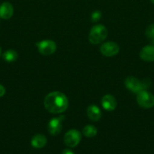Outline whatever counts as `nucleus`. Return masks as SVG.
<instances>
[{
	"label": "nucleus",
	"instance_id": "2eb2a0df",
	"mask_svg": "<svg viewBox=\"0 0 154 154\" xmlns=\"http://www.w3.org/2000/svg\"><path fill=\"white\" fill-rule=\"evenodd\" d=\"M82 133L87 138H93L98 133V129L93 125H86L82 129Z\"/></svg>",
	"mask_w": 154,
	"mask_h": 154
},
{
	"label": "nucleus",
	"instance_id": "dca6fc26",
	"mask_svg": "<svg viewBox=\"0 0 154 154\" xmlns=\"http://www.w3.org/2000/svg\"><path fill=\"white\" fill-rule=\"evenodd\" d=\"M145 34L149 38H154V23L151 24L146 28Z\"/></svg>",
	"mask_w": 154,
	"mask_h": 154
},
{
	"label": "nucleus",
	"instance_id": "6ab92c4d",
	"mask_svg": "<svg viewBox=\"0 0 154 154\" xmlns=\"http://www.w3.org/2000/svg\"><path fill=\"white\" fill-rule=\"evenodd\" d=\"M61 154H75L73 153V151H72L71 150H69V149H65V150H63Z\"/></svg>",
	"mask_w": 154,
	"mask_h": 154
},
{
	"label": "nucleus",
	"instance_id": "f257e3e1",
	"mask_svg": "<svg viewBox=\"0 0 154 154\" xmlns=\"http://www.w3.org/2000/svg\"><path fill=\"white\" fill-rule=\"evenodd\" d=\"M44 105L48 112L51 114H60L66 111L69 105L68 99L60 92H51L45 96Z\"/></svg>",
	"mask_w": 154,
	"mask_h": 154
},
{
	"label": "nucleus",
	"instance_id": "6e6552de",
	"mask_svg": "<svg viewBox=\"0 0 154 154\" xmlns=\"http://www.w3.org/2000/svg\"><path fill=\"white\" fill-rule=\"evenodd\" d=\"M63 118H65L64 116L54 117L50 120L48 125V130L51 135H57L60 133L62 130V121L63 120Z\"/></svg>",
	"mask_w": 154,
	"mask_h": 154
},
{
	"label": "nucleus",
	"instance_id": "f3484780",
	"mask_svg": "<svg viewBox=\"0 0 154 154\" xmlns=\"http://www.w3.org/2000/svg\"><path fill=\"white\" fill-rule=\"evenodd\" d=\"M101 17H102L101 12L100 11H94L91 14V20L92 22H98V21H99L101 19Z\"/></svg>",
	"mask_w": 154,
	"mask_h": 154
},
{
	"label": "nucleus",
	"instance_id": "f8f14e48",
	"mask_svg": "<svg viewBox=\"0 0 154 154\" xmlns=\"http://www.w3.org/2000/svg\"><path fill=\"white\" fill-rule=\"evenodd\" d=\"M87 115L88 117L91 121L97 122L98 121V120H100V119L101 118L102 113H101V111L99 108V107H98L97 105H89V106L88 107Z\"/></svg>",
	"mask_w": 154,
	"mask_h": 154
},
{
	"label": "nucleus",
	"instance_id": "ddd939ff",
	"mask_svg": "<svg viewBox=\"0 0 154 154\" xmlns=\"http://www.w3.org/2000/svg\"><path fill=\"white\" fill-rule=\"evenodd\" d=\"M47 144V138L46 137L42 134H37L35 135L33 137L31 140V145L33 146L34 148L40 149L42 148L45 146Z\"/></svg>",
	"mask_w": 154,
	"mask_h": 154
},
{
	"label": "nucleus",
	"instance_id": "9d476101",
	"mask_svg": "<svg viewBox=\"0 0 154 154\" xmlns=\"http://www.w3.org/2000/svg\"><path fill=\"white\" fill-rule=\"evenodd\" d=\"M140 57L142 60L146 62L154 61V46L146 45L140 51Z\"/></svg>",
	"mask_w": 154,
	"mask_h": 154
},
{
	"label": "nucleus",
	"instance_id": "7ed1b4c3",
	"mask_svg": "<svg viewBox=\"0 0 154 154\" xmlns=\"http://www.w3.org/2000/svg\"><path fill=\"white\" fill-rule=\"evenodd\" d=\"M108 31L104 26L101 24L95 25L91 29L88 35L89 42L93 45H98L104 42L107 37Z\"/></svg>",
	"mask_w": 154,
	"mask_h": 154
},
{
	"label": "nucleus",
	"instance_id": "4be33fe9",
	"mask_svg": "<svg viewBox=\"0 0 154 154\" xmlns=\"http://www.w3.org/2000/svg\"><path fill=\"white\" fill-rule=\"evenodd\" d=\"M152 44H153V45H154V38L152 39Z\"/></svg>",
	"mask_w": 154,
	"mask_h": 154
},
{
	"label": "nucleus",
	"instance_id": "a211bd4d",
	"mask_svg": "<svg viewBox=\"0 0 154 154\" xmlns=\"http://www.w3.org/2000/svg\"><path fill=\"white\" fill-rule=\"evenodd\" d=\"M5 93V88L0 84V97H2Z\"/></svg>",
	"mask_w": 154,
	"mask_h": 154
},
{
	"label": "nucleus",
	"instance_id": "4468645a",
	"mask_svg": "<svg viewBox=\"0 0 154 154\" xmlns=\"http://www.w3.org/2000/svg\"><path fill=\"white\" fill-rule=\"evenodd\" d=\"M2 58L4 60L8 63H11V62H14L18 60V54L14 50H8L5 52L3 53L2 54Z\"/></svg>",
	"mask_w": 154,
	"mask_h": 154
},
{
	"label": "nucleus",
	"instance_id": "1a4fd4ad",
	"mask_svg": "<svg viewBox=\"0 0 154 154\" xmlns=\"http://www.w3.org/2000/svg\"><path fill=\"white\" fill-rule=\"evenodd\" d=\"M101 105L106 111H112L116 109L117 106V102L114 96L110 94H107L104 96L101 99Z\"/></svg>",
	"mask_w": 154,
	"mask_h": 154
},
{
	"label": "nucleus",
	"instance_id": "412c9836",
	"mask_svg": "<svg viewBox=\"0 0 154 154\" xmlns=\"http://www.w3.org/2000/svg\"><path fill=\"white\" fill-rule=\"evenodd\" d=\"M150 2L152 3V4H154V0H150Z\"/></svg>",
	"mask_w": 154,
	"mask_h": 154
},
{
	"label": "nucleus",
	"instance_id": "39448f33",
	"mask_svg": "<svg viewBox=\"0 0 154 154\" xmlns=\"http://www.w3.org/2000/svg\"><path fill=\"white\" fill-rule=\"evenodd\" d=\"M82 139V134L76 129H70L66 132L63 138L64 144L69 147H75L79 144Z\"/></svg>",
	"mask_w": 154,
	"mask_h": 154
},
{
	"label": "nucleus",
	"instance_id": "aec40b11",
	"mask_svg": "<svg viewBox=\"0 0 154 154\" xmlns=\"http://www.w3.org/2000/svg\"><path fill=\"white\" fill-rule=\"evenodd\" d=\"M2 55V50H1V48H0V57H1Z\"/></svg>",
	"mask_w": 154,
	"mask_h": 154
},
{
	"label": "nucleus",
	"instance_id": "423d86ee",
	"mask_svg": "<svg viewBox=\"0 0 154 154\" xmlns=\"http://www.w3.org/2000/svg\"><path fill=\"white\" fill-rule=\"evenodd\" d=\"M39 52L42 55L48 56L54 54L57 49L55 42L52 40H43L36 43Z\"/></svg>",
	"mask_w": 154,
	"mask_h": 154
},
{
	"label": "nucleus",
	"instance_id": "9b49d317",
	"mask_svg": "<svg viewBox=\"0 0 154 154\" xmlns=\"http://www.w3.org/2000/svg\"><path fill=\"white\" fill-rule=\"evenodd\" d=\"M13 14L14 8L11 3L5 2L0 5V17L5 20L10 19Z\"/></svg>",
	"mask_w": 154,
	"mask_h": 154
},
{
	"label": "nucleus",
	"instance_id": "20e7f679",
	"mask_svg": "<svg viewBox=\"0 0 154 154\" xmlns=\"http://www.w3.org/2000/svg\"><path fill=\"white\" fill-rule=\"evenodd\" d=\"M137 102L141 108H151L154 106V96L146 90L137 93Z\"/></svg>",
	"mask_w": 154,
	"mask_h": 154
},
{
	"label": "nucleus",
	"instance_id": "f03ea898",
	"mask_svg": "<svg viewBox=\"0 0 154 154\" xmlns=\"http://www.w3.org/2000/svg\"><path fill=\"white\" fill-rule=\"evenodd\" d=\"M125 86L128 90L137 94L140 92L146 90L150 87V81L148 79L140 81L135 77L130 76L125 80Z\"/></svg>",
	"mask_w": 154,
	"mask_h": 154
},
{
	"label": "nucleus",
	"instance_id": "0eeeda50",
	"mask_svg": "<svg viewBox=\"0 0 154 154\" xmlns=\"http://www.w3.org/2000/svg\"><path fill=\"white\" fill-rule=\"evenodd\" d=\"M119 46L113 42H107L103 44L100 48V51L105 57H113L119 52Z\"/></svg>",
	"mask_w": 154,
	"mask_h": 154
}]
</instances>
